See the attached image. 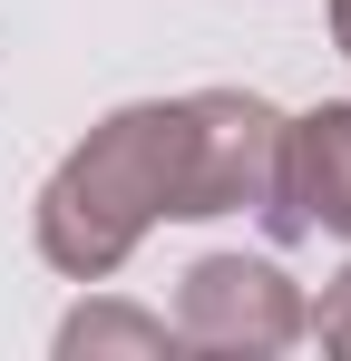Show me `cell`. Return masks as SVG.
<instances>
[{
    "label": "cell",
    "mask_w": 351,
    "mask_h": 361,
    "mask_svg": "<svg viewBox=\"0 0 351 361\" xmlns=\"http://www.w3.org/2000/svg\"><path fill=\"white\" fill-rule=\"evenodd\" d=\"M176 185H185V98H137V108L98 118L49 166L39 205H30V235L68 283H108L176 215Z\"/></svg>",
    "instance_id": "obj_1"
},
{
    "label": "cell",
    "mask_w": 351,
    "mask_h": 361,
    "mask_svg": "<svg viewBox=\"0 0 351 361\" xmlns=\"http://www.w3.org/2000/svg\"><path fill=\"white\" fill-rule=\"evenodd\" d=\"M283 157V108L254 88H195L185 98V185H176V225L195 215H264Z\"/></svg>",
    "instance_id": "obj_2"
},
{
    "label": "cell",
    "mask_w": 351,
    "mask_h": 361,
    "mask_svg": "<svg viewBox=\"0 0 351 361\" xmlns=\"http://www.w3.org/2000/svg\"><path fill=\"white\" fill-rule=\"evenodd\" d=\"M312 332V302L264 254H205L176 283V342L185 352H292Z\"/></svg>",
    "instance_id": "obj_3"
},
{
    "label": "cell",
    "mask_w": 351,
    "mask_h": 361,
    "mask_svg": "<svg viewBox=\"0 0 351 361\" xmlns=\"http://www.w3.org/2000/svg\"><path fill=\"white\" fill-rule=\"evenodd\" d=\"M264 235H351V98H322L312 118H283L273 195H264Z\"/></svg>",
    "instance_id": "obj_4"
},
{
    "label": "cell",
    "mask_w": 351,
    "mask_h": 361,
    "mask_svg": "<svg viewBox=\"0 0 351 361\" xmlns=\"http://www.w3.org/2000/svg\"><path fill=\"white\" fill-rule=\"evenodd\" d=\"M176 322H156V312H127V302H88V312H68L58 322V352H166Z\"/></svg>",
    "instance_id": "obj_5"
},
{
    "label": "cell",
    "mask_w": 351,
    "mask_h": 361,
    "mask_svg": "<svg viewBox=\"0 0 351 361\" xmlns=\"http://www.w3.org/2000/svg\"><path fill=\"white\" fill-rule=\"evenodd\" d=\"M312 332H322V352H351V274L322 293V312H312Z\"/></svg>",
    "instance_id": "obj_6"
},
{
    "label": "cell",
    "mask_w": 351,
    "mask_h": 361,
    "mask_svg": "<svg viewBox=\"0 0 351 361\" xmlns=\"http://www.w3.org/2000/svg\"><path fill=\"white\" fill-rule=\"evenodd\" d=\"M332 39H342V59H351V0H332Z\"/></svg>",
    "instance_id": "obj_7"
}]
</instances>
